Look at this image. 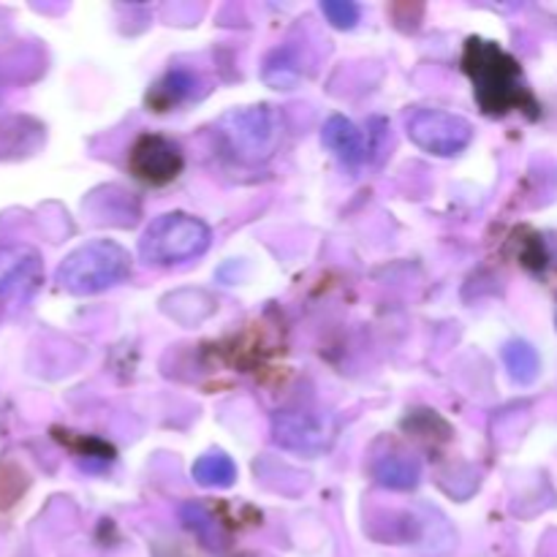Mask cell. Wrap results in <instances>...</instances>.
<instances>
[{
    "label": "cell",
    "instance_id": "obj_1",
    "mask_svg": "<svg viewBox=\"0 0 557 557\" xmlns=\"http://www.w3.org/2000/svg\"><path fill=\"white\" fill-rule=\"evenodd\" d=\"M462 65L476 85L473 90H476V101L482 103L484 112L506 114L511 109H522L525 103L533 107L531 92L522 85L520 65L498 44L471 38L466 44Z\"/></svg>",
    "mask_w": 557,
    "mask_h": 557
},
{
    "label": "cell",
    "instance_id": "obj_2",
    "mask_svg": "<svg viewBox=\"0 0 557 557\" xmlns=\"http://www.w3.org/2000/svg\"><path fill=\"white\" fill-rule=\"evenodd\" d=\"M210 226L205 221L185 212H169V215L156 218L141 234L139 253L152 267L183 264L205 253L210 248Z\"/></svg>",
    "mask_w": 557,
    "mask_h": 557
},
{
    "label": "cell",
    "instance_id": "obj_3",
    "mask_svg": "<svg viewBox=\"0 0 557 557\" xmlns=\"http://www.w3.org/2000/svg\"><path fill=\"white\" fill-rule=\"evenodd\" d=\"M131 267H134V259L123 245L98 239L65 259V264L60 267V283L74 294H98L125 281L131 275Z\"/></svg>",
    "mask_w": 557,
    "mask_h": 557
},
{
    "label": "cell",
    "instance_id": "obj_4",
    "mask_svg": "<svg viewBox=\"0 0 557 557\" xmlns=\"http://www.w3.org/2000/svg\"><path fill=\"white\" fill-rule=\"evenodd\" d=\"M221 134L228 150L243 163H264L275 152L281 128L270 107L234 109L221 120Z\"/></svg>",
    "mask_w": 557,
    "mask_h": 557
},
{
    "label": "cell",
    "instance_id": "obj_5",
    "mask_svg": "<svg viewBox=\"0 0 557 557\" xmlns=\"http://www.w3.org/2000/svg\"><path fill=\"white\" fill-rule=\"evenodd\" d=\"M406 131L413 145L441 158L457 156L473 139V125L444 109H413L406 120Z\"/></svg>",
    "mask_w": 557,
    "mask_h": 557
},
{
    "label": "cell",
    "instance_id": "obj_6",
    "mask_svg": "<svg viewBox=\"0 0 557 557\" xmlns=\"http://www.w3.org/2000/svg\"><path fill=\"white\" fill-rule=\"evenodd\" d=\"M185 156L177 141L161 134H141L128 152V169L147 185H169L180 177Z\"/></svg>",
    "mask_w": 557,
    "mask_h": 557
},
{
    "label": "cell",
    "instance_id": "obj_7",
    "mask_svg": "<svg viewBox=\"0 0 557 557\" xmlns=\"http://www.w3.org/2000/svg\"><path fill=\"white\" fill-rule=\"evenodd\" d=\"M330 419L308 411H283L275 417V441L283 449L319 455L330 444Z\"/></svg>",
    "mask_w": 557,
    "mask_h": 557
},
{
    "label": "cell",
    "instance_id": "obj_8",
    "mask_svg": "<svg viewBox=\"0 0 557 557\" xmlns=\"http://www.w3.org/2000/svg\"><path fill=\"white\" fill-rule=\"evenodd\" d=\"M321 139L324 145L341 158L348 166H359V163L368 161L370 141L364 136V131L359 125H354L351 120L343 117V114H335L324 123V131H321Z\"/></svg>",
    "mask_w": 557,
    "mask_h": 557
},
{
    "label": "cell",
    "instance_id": "obj_9",
    "mask_svg": "<svg viewBox=\"0 0 557 557\" xmlns=\"http://www.w3.org/2000/svg\"><path fill=\"white\" fill-rule=\"evenodd\" d=\"M196 82H199V76L190 74V71H185V69L169 71V74L163 76V79L158 82L150 92H147V103H150V107H156L158 112H166V109L177 107L180 101H185V98L194 96Z\"/></svg>",
    "mask_w": 557,
    "mask_h": 557
},
{
    "label": "cell",
    "instance_id": "obj_10",
    "mask_svg": "<svg viewBox=\"0 0 557 557\" xmlns=\"http://www.w3.org/2000/svg\"><path fill=\"white\" fill-rule=\"evenodd\" d=\"M375 479H379L381 487L389 490H413L419 484V462H413L411 457H400V455H389L381 457L379 462L373 466Z\"/></svg>",
    "mask_w": 557,
    "mask_h": 557
},
{
    "label": "cell",
    "instance_id": "obj_11",
    "mask_svg": "<svg viewBox=\"0 0 557 557\" xmlns=\"http://www.w3.org/2000/svg\"><path fill=\"white\" fill-rule=\"evenodd\" d=\"M504 362H506V370H509V375L517 381V384H533V381L539 379V370H542L539 351L525 341L506 343Z\"/></svg>",
    "mask_w": 557,
    "mask_h": 557
},
{
    "label": "cell",
    "instance_id": "obj_12",
    "mask_svg": "<svg viewBox=\"0 0 557 557\" xmlns=\"http://www.w3.org/2000/svg\"><path fill=\"white\" fill-rule=\"evenodd\" d=\"M194 479L201 487H232L237 479V466L226 455H205L194 462Z\"/></svg>",
    "mask_w": 557,
    "mask_h": 557
},
{
    "label": "cell",
    "instance_id": "obj_13",
    "mask_svg": "<svg viewBox=\"0 0 557 557\" xmlns=\"http://www.w3.org/2000/svg\"><path fill=\"white\" fill-rule=\"evenodd\" d=\"M302 76V69H299V58L297 49L294 47H283L277 52L270 54L264 65V79L275 87H292L294 82Z\"/></svg>",
    "mask_w": 557,
    "mask_h": 557
},
{
    "label": "cell",
    "instance_id": "obj_14",
    "mask_svg": "<svg viewBox=\"0 0 557 557\" xmlns=\"http://www.w3.org/2000/svg\"><path fill=\"white\" fill-rule=\"evenodd\" d=\"M321 11L341 30H348V27H354L359 22V5L351 3V0H324Z\"/></svg>",
    "mask_w": 557,
    "mask_h": 557
}]
</instances>
